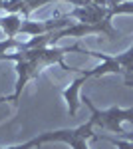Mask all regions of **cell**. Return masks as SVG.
<instances>
[{
    "mask_svg": "<svg viewBox=\"0 0 133 149\" xmlns=\"http://www.w3.org/2000/svg\"><path fill=\"white\" fill-rule=\"evenodd\" d=\"M42 143H40V139L34 137L30 139V141H26V143H18V145H10V147H0V149H36L40 147Z\"/></svg>",
    "mask_w": 133,
    "mask_h": 149,
    "instance_id": "cell-10",
    "label": "cell"
},
{
    "mask_svg": "<svg viewBox=\"0 0 133 149\" xmlns=\"http://www.w3.org/2000/svg\"><path fill=\"white\" fill-rule=\"evenodd\" d=\"M93 125L91 121H86L79 127H72V129H58V131H46L40 133L38 139L40 143H68L72 149H89L88 139H93Z\"/></svg>",
    "mask_w": 133,
    "mask_h": 149,
    "instance_id": "cell-4",
    "label": "cell"
},
{
    "mask_svg": "<svg viewBox=\"0 0 133 149\" xmlns=\"http://www.w3.org/2000/svg\"><path fill=\"white\" fill-rule=\"evenodd\" d=\"M129 88H133V84H129Z\"/></svg>",
    "mask_w": 133,
    "mask_h": 149,
    "instance_id": "cell-14",
    "label": "cell"
},
{
    "mask_svg": "<svg viewBox=\"0 0 133 149\" xmlns=\"http://www.w3.org/2000/svg\"><path fill=\"white\" fill-rule=\"evenodd\" d=\"M81 102L86 103V107H89L91 111V125L93 127H101L105 131H109L113 135H119L123 131V123H133V107L125 109V107H117L113 105L109 109H97L89 97H84Z\"/></svg>",
    "mask_w": 133,
    "mask_h": 149,
    "instance_id": "cell-3",
    "label": "cell"
},
{
    "mask_svg": "<svg viewBox=\"0 0 133 149\" xmlns=\"http://www.w3.org/2000/svg\"><path fill=\"white\" fill-rule=\"evenodd\" d=\"M22 22H24L22 14H4V16H0V28L6 34V38H16L20 34Z\"/></svg>",
    "mask_w": 133,
    "mask_h": 149,
    "instance_id": "cell-7",
    "label": "cell"
},
{
    "mask_svg": "<svg viewBox=\"0 0 133 149\" xmlns=\"http://www.w3.org/2000/svg\"><path fill=\"white\" fill-rule=\"evenodd\" d=\"M109 141L111 145H115L117 149H133V141H125V139L113 137V135H93V141Z\"/></svg>",
    "mask_w": 133,
    "mask_h": 149,
    "instance_id": "cell-9",
    "label": "cell"
},
{
    "mask_svg": "<svg viewBox=\"0 0 133 149\" xmlns=\"http://www.w3.org/2000/svg\"><path fill=\"white\" fill-rule=\"evenodd\" d=\"M26 48V42L22 40H16V38H6V40H2L0 42V56H4V54H8L10 50H24Z\"/></svg>",
    "mask_w": 133,
    "mask_h": 149,
    "instance_id": "cell-8",
    "label": "cell"
},
{
    "mask_svg": "<svg viewBox=\"0 0 133 149\" xmlns=\"http://www.w3.org/2000/svg\"><path fill=\"white\" fill-rule=\"evenodd\" d=\"M81 54H88V56L100 58L101 64L95 66L93 70H81L78 74V78L72 81L64 90V97L68 102V115L74 117L78 113L79 107V90L81 86L86 84V80L89 78H101V76H109V74H121L125 78L133 76V44L127 52L123 54H117V56H107V54H101V52H91V50H84L81 48Z\"/></svg>",
    "mask_w": 133,
    "mask_h": 149,
    "instance_id": "cell-2",
    "label": "cell"
},
{
    "mask_svg": "<svg viewBox=\"0 0 133 149\" xmlns=\"http://www.w3.org/2000/svg\"><path fill=\"white\" fill-rule=\"evenodd\" d=\"M72 18H68L66 14L64 16H56V18H48V20H42V22H34V20H24L22 28H20V34L26 36H44V34H54V32H60L64 28H70L72 24L76 22H70Z\"/></svg>",
    "mask_w": 133,
    "mask_h": 149,
    "instance_id": "cell-6",
    "label": "cell"
},
{
    "mask_svg": "<svg viewBox=\"0 0 133 149\" xmlns=\"http://www.w3.org/2000/svg\"><path fill=\"white\" fill-rule=\"evenodd\" d=\"M66 16H68V18H76V20L81 22V24L103 26L105 30H109V32H115V34H117V30H113V26H111V18H113V14H111L109 6H101V4H93V2H89V4H84V6H76V8H72Z\"/></svg>",
    "mask_w": 133,
    "mask_h": 149,
    "instance_id": "cell-5",
    "label": "cell"
},
{
    "mask_svg": "<svg viewBox=\"0 0 133 149\" xmlns=\"http://www.w3.org/2000/svg\"><path fill=\"white\" fill-rule=\"evenodd\" d=\"M89 2H93V4H101V6H107V0H89Z\"/></svg>",
    "mask_w": 133,
    "mask_h": 149,
    "instance_id": "cell-13",
    "label": "cell"
},
{
    "mask_svg": "<svg viewBox=\"0 0 133 149\" xmlns=\"http://www.w3.org/2000/svg\"><path fill=\"white\" fill-rule=\"evenodd\" d=\"M113 137L125 139V141H133V131H121V133H119V135H113Z\"/></svg>",
    "mask_w": 133,
    "mask_h": 149,
    "instance_id": "cell-11",
    "label": "cell"
},
{
    "mask_svg": "<svg viewBox=\"0 0 133 149\" xmlns=\"http://www.w3.org/2000/svg\"><path fill=\"white\" fill-rule=\"evenodd\" d=\"M72 52H81L79 44L66 48H26L20 50L16 54H4L0 56V60H14L16 62V72H18V80H16V88L12 95H6V102H14L18 105V100L22 95V90L30 84L32 80H36L48 66H62L64 64V56L72 54Z\"/></svg>",
    "mask_w": 133,
    "mask_h": 149,
    "instance_id": "cell-1",
    "label": "cell"
},
{
    "mask_svg": "<svg viewBox=\"0 0 133 149\" xmlns=\"http://www.w3.org/2000/svg\"><path fill=\"white\" fill-rule=\"evenodd\" d=\"M121 2H125V0H107V6L113 8V6H117V4H121Z\"/></svg>",
    "mask_w": 133,
    "mask_h": 149,
    "instance_id": "cell-12",
    "label": "cell"
}]
</instances>
